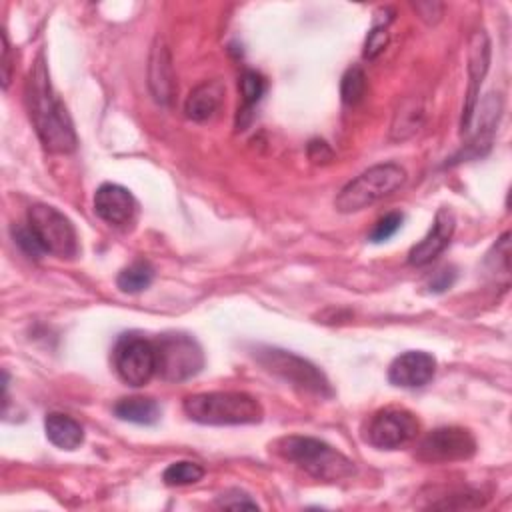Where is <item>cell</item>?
Here are the masks:
<instances>
[{"label":"cell","instance_id":"cell-13","mask_svg":"<svg viewBox=\"0 0 512 512\" xmlns=\"http://www.w3.org/2000/svg\"><path fill=\"white\" fill-rule=\"evenodd\" d=\"M454 228H456L454 212L448 206L438 208V212L434 216V222H432V228L428 230V234L416 246H412V250L408 252V262L412 266H426V264H430L450 244Z\"/></svg>","mask_w":512,"mask_h":512},{"label":"cell","instance_id":"cell-22","mask_svg":"<svg viewBox=\"0 0 512 512\" xmlns=\"http://www.w3.org/2000/svg\"><path fill=\"white\" fill-rule=\"evenodd\" d=\"M238 88H240V96L244 102V106L238 110V118H240V116L248 114L260 102V98L266 92V82L258 72L246 70L238 80Z\"/></svg>","mask_w":512,"mask_h":512},{"label":"cell","instance_id":"cell-10","mask_svg":"<svg viewBox=\"0 0 512 512\" xmlns=\"http://www.w3.org/2000/svg\"><path fill=\"white\" fill-rule=\"evenodd\" d=\"M418 418L404 408L378 410L366 430V442L380 450H396L418 436Z\"/></svg>","mask_w":512,"mask_h":512},{"label":"cell","instance_id":"cell-18","mask_svg":"<svg viewBox=\"0 0 512 512\" xmlns=\"http://www.w3.org/2000/svg\"><path fill=\"white\" fill-rule=\"evenodd\" d=\"M46 438L62 450H76L84 442V428L72 416L50 412L44 420Z\"/></svg>","mask_w":512,"mask_h":512},{"label":"cell","instance_id":"cell-3","mask_svg":"<svg viewBox=\"0 0 512 512\" xmlns=\"http://www.w3.org/2000/svg\"><path fill=\"white\" fill-rule=\"evenodd\" d=\"M186 416L208 426H240L262 420V404L246 392H200L184 398Z\"/></svg>","mask_w":512,"mask_h":512},{"label":"cell","instance_id":"cell-31","mask_svg":"<svg viewBox=\"0 0 512 512\" xmlns=\"http://www.w3.org/2000/svg\"><path fill=\"white\" fill-rule=\"evenodd\" d=\"M10 44L6 34H2V86L8 88L10 84Z\"/></svg>","mask_w":512,"mask_h":512},{"label":"cell","instance_id":"cell-28","mask_svg":"<svg viewBox=\"0 0 512 512\" xmlns=\"http://www.w3.org/2000/svg\"><path fill=\"white\" fill-rule=\"evenodd\" d=\"M456 282V270L452 266H444L440 270H436L428 282H426V288L432 292V294H442L446 290L452 288V284Z\"/></svg>","mask_w":512,"mask_h":512},{"label":"cell","instance_id":"cell-8","mask_svg":"<svg viewBox=\"0 0 512 512\" xmlns=\"http://www.w3.org/2000/svg\"><path fill=\"white\" fill-rule=\"evenodd\" d=\"M116 374L128 386H144L156 374V350L154 342L124 334L112 352Z\"/></svg>","mask_w":512,"mask_h":512},{"label":"cell","instance_id":"cell-19","mask_svg":"<svg viewBox=\"0 0 512 512\" xmlns=\"http://www.w3.org/2000/svg\"><path fill=\"white\" fill-rule=\"evenodd\" d=\"M114 416L124 422L152 426L160 420V406L152 398L130 396V398H122L114 404Z\"/></svg>","mask_w":512,"mask_h":512},{"label":"cell","instance_id":"cell-15","mask_svg":"<svg viewBox=\"0 0 512 512\" xmlns=\"http://www.w3.org/2000/svg\"><path fill=\"white\" fill-rule=\"evenodd\" d=\"M500 110H502V102L498 96L490 94L484 98V102L480 104V126L476 130V134L470 138V142L450 160V164L456 162H464V160H472V158H482L490 146H492V138H494V130L498 126V118H500Z\"/></svg>","mask_w":512,"mask_h":512},{"label":"cell","instance_id":"cell-7","mask_svg":"<svg viewBox=\"0 0 512 512\" xmlns=\"http://www.w3.org/2000/svg\"><path fill=\"white\" fill-rule=\"evenodd\" d=\"M28 228L44 252L58 258H72L78 252L76 228L68 216L50 204H32L28 208Z\"/></svg>","mask_w":512,"mask_h":512},{"label":"cell","instance_id":"cell-29","mask_svg":"<svg viewBox=\"0 0 512 512\" xmlns=\"http://www.w3.org/2000/svg\"><path fill=\"white\" fill-rule=\"evenodd\" d=\"M218 506L222 508H258V504L246 494V492H240V490H230L226 494H222L218 500Z\"/></svg>","mask_w":512,"mask_h":512},{"label":"cell","instance_id":"cell-25","mask_svg":"<svg viewBox=\"0 0 512 512\" xmlns=\"http://www.w3.org/2000/svg\"><path fill=\"white\" fill-rule=\"evenodd\" d=\"M392 22V18H386V20H378L372 30L368 32L366 36V42H364V58L372 60L376 58L388 44V24Z\"/></svg>","mask_w":512,"mask_h":512},{"label":"cell","instance_id":"cell-5","mask_svg":"<svg viewBox=\"0 0 512 512\" xmlns=\"http://www.w3.org/2000/svg\"><path fill=\"white\" fill-rule=\"evenodd\" d=\"M156 374L166 382H184L204 368L200 344L184 332H166L154 340Z\"/></svg>","mask_w":512,"mask_h":512},{"label":"cell","instance_id":"cell-2","mask_svg":"<svg viewBox=\"0 0 512 512\" xmlns=\"http://www.w3.org/2000/svg\"><path fill=\"white\" fill-rule=\"evenodd\" d=\"M274 450L316 480L336 482L350 478L356 472V466L348 456L312 436H284L274 444Z\"/></svg>","mask_w":512,"mask_h":512},{"label":"cell","instance_id":"cell-23","mask_svg":"<svg viewBox=\"0 0 512 512\" xmlns=\"http://www.w3.org/2000/svg\"><path fill=\"white\" fill-rule=\"evenodd\" d=\"M204 476V468L198 462H190V460H180V462H172L164 472H162V480L168 486H186V484H196L198 480H202Z\"/></svg>","mask_w":512,"mask_h":512},{"label":"cell","instance_id":"cell-12","mask_svg":"<svg viewBox=\"0 0 512 512\" xmlns=\"http://www.w3.org/2000/svg\"><path fill=\"white\" fill-rule=\"evenodd\" d=\"M138 210L132 192L120 184L106 182L94 192V212L112 226H126L134 220Z\"/></svg>","mask_w":512,"mask_h":512},{"label":"cell","instance_id":"cell-27","mask_svg":"<svg viewBox=\"0 0 512 512\" xmlns=\"http://www.w3.org/2000/svg\"><path fill=\"white\" fill-rule=\"evenodd\" d=\"M12 236H14V242L20 246V250L30 256V258H40L42 254H46L42 250V246L38 244L36 236L32 234V230L26 226H12Z\"/></svg>","mask_w":512,"mask_h":512},{"label":"cell","instance_id":"cell-21","mask_svg":"<svg viewBox=\"0 0 512 512\" xmlns=\"http://www.w3.org/2000/svg\"><path fill=\"white\" fill-rule=\"evenodd\" d=\"M154 280V268L150 266V262L146 260H136L132 262L130 266H126L118 278H116V284L122 292H128V294H138L142 290H146Z\"/></svg>","mask_w":512,"mask_h":512},{"label":"cell","instance_id":"cell-1","mask_svg":"<svg viewBox=\"0 0 512 512\" xmlns=\"http://www.w3.org/2000/svg\"><path fill=\"white\" fill-rule=\"evenodd\" d=\"M24 98L42 146L52 154L72 152L78 144L74 124L64 102L52 88L42 54L36 58L28 72Z\"/></svg>","mask_w":512,"mask_h":512},{"label":"cell","instance_id":"cell-11","mask_svg":"<svg viewBox=\"0 0 512 512\" xmlns=\"http://www.w3.org/2000/svg\"><path fill=\"white\" fill-rule=\"evenodd\" d=\"M488 64H490V40L488 34L484 30H476L470 40H468V92H466V100H464V108H462V120H460V128L462 132H468L470 124H472V116L478 104V94H480V84L482 78L488 72Z\"/></svg>","mask_w":512,"mask_h":512},{"label":"cell","instance_id":"cell-16","mask_svg":"<svg viewBox=\"0 0 512 512\" xmlns=\"http://www.w3.org/2000/svg\"><path fill=\"white\" fill-rule=\"evenodd\" d=\"M148 86L158 104H170L176 92V78L172 68V56L166 44L156 38L148 60Z\"/></svg>","mask_w":512,"mask_h":512},{"label":"cell","instance_id":"cell-20","mask_svg":"<svg viewBox=\"0 0 512 512\" xmlns=\"http://www.w3.org/2000/svg\"><path fill=\"white\" fill-rule=\"evenodd\" d=\"M422 120H424V110H422L420 100H414V98L404 100L400 104L398 112L394 114V122L390 128L392 138L394 140L410 138L412 134L418 132V128L422 126Z\"/></svg>","mask_w":512,"mask_h":512},{"label":"cell","instance_id":"cell-9","mask_svg":"<svg viewBox=\"0 0 512 512\" xmlns=\"http://www.w3.org/2000/svg\"><path fill=\"white\" fill-rule=\"evenodd\" d=\"M476 454V440L470 430L460 426H444L428 432L416 450V458L422 462L444 464L468 460Z\"/></svg>","mask_w":512,"mask_h":512},{"label":"cell","instance_id":"cell-26","mask_svg":"<svg viewBox=\"0 0 512 512\" xmlns=\"http://www.w3.org/2000/svg\"><path fill=\"white\" fill-rule=\"evenodd\" d=\"M402 222H404V214H402V212H388V214H384V216L374 224V228H372V232H370V236H368L370 242H374V244L386 242L388 238H392V236L400 230Z\"/></svg>","mask_w":512,"mask_h":512},{"label":"cell","instance_id":"cell-17","mask_svg":"<svg viewBox=\"0 0 512 512\" xmlns=\"http://www.w3.org/2000/svg\"><path fill=\"white\" fill-rule=\"evenodd\" d=\"M224 100V86L220 80H206L198 84L184 102V112L194 122L210 120Z\"/></svg>","mask_w":512,"mask_h":512},{"label":"cell","instance_id":"cell-6","mask_svg":"<svg viewBox=\"0 0 512 512\" xmlns=\"http://www.w3.org/2000/svg\"><path fill=\"white\" fill-rule=\"evenodd\" d=\"M254 358L264 370L300 390L312 392L316 396H332V388L326 376L312 362L294 352L262 346L256 348Z\"/></svg>","mask_w":512,"mask_h":512},{"label":"cell","instance_id":"cell-30","mask_svg":"<svg viewBox=\"0 0 512 512\" xmlns=\"http://www.w3.org/2000/svg\"><path fill=\"white\" fill-rule=\"evenodd\" d=\"M308 156H310L312 162H316V164L322 162L324 164V162H330L334 158V152L330 150V146L326 142L314 140V142L308 144Z\"/></svg>","mask_w":512,"mask_h":512},{"label":"cell","instance_id":"cell-14","mask_svg":"<svg viewBox=\"0 0 512 512\" xmlns=\"http://www.w3.org/2000/svg\"><path fill=\"white\" fill-rule=\"evenodd\" d=\"M436 374V358L424 350H408L396 356L388 368V380L400 388H420Z\"/></svg>","mask_w":512,"mask_h":512},{"label":"cell","instance_id":"cell-4","mask_svg":"<svg viewBox=\"0 0 512 512\" xmlns=\"http://www.w3.org/2000/svg\"><path fill=\"white\" fill-rule=\"evenodd\" d=\"M406 182V172L394 162L376 164L354 180H350L334 198V206L342 214L360 212L378 200L394 194Z\"/></svg>","mask_w":512,"mask_h":512},{"label":"cell","instance_id":"cell-24","mask_svg":"<svg viewBox=\"0 0 512 512\" xmlns=\"http://www.w3.org/2000/svg\"><path fill=\"white\" fill-rule=\"evenodd\" d=\"M366 94V76L360 66H352L344 72L342 82H340V96L342 102L348 106L358 104Z\"/></svg>","mask_w":512,"mask_h":512}]
</instances>
